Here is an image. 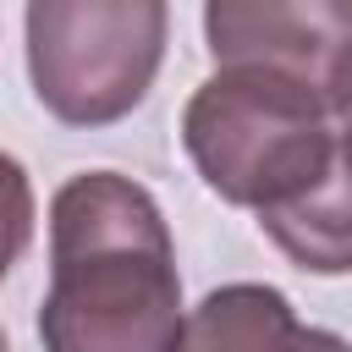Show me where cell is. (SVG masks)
Wrapping results in <instances>:
<instances>
[{
	"instance_id": "cell-1",
	"label": "cell",
	"mask_w": 352,
	"mask_h": 352,
	"mask_svg": "<svg viewBox=\"0 0 352 352\" xmlns=\"http://www.w3.org/2000/svg\"><path fill=\"white\" fill-rule=\"evenodd\" d=\"M176 242L154 192L121 170H77L50 198L44 352H176Z\"/></svg>"
},
{
	"instance_id": "cell-2",
	"label": "cell",
	"mask_w": 352,
	"mask_h": 352,
	"mask_svg": "<svg viewBox=\"0 0 352 352\" xmlns=\"http://www.w3.org/2000/svg\"><path fill=\"white\" fill-rule=\"evenodd\" d=\"M182 148L220 204L264 214L319 182L336 121L324 94L297 77L214 66L182 110Z\"/></svg>"
},
{
	"instance_id": "cell-3",
	"label": "cell",
	"mask_w": 352,
	"mask_h": 352,
	"mask_svg": "<svg viewBox=\"0 0 352 352\" xmlns=\"http://www.w3.org/2000/svg\"><path fill=\"white\" fill-rule=\"evenodd\" d=\"M28 82L60 126L126 121L170 44L165 0H28Z\"/></svg>"
},
{
	"instance_id": "cell-4",
	"label": "cell",
	"mask_w": 352,
	"mask_h": 352,
	"mask_svg": "<svg viewBox=\"0 0 352 352\" xmlns=\"http://www.w3.org/2000/svg\"><path fill=\"white\" fill-rule=\"evenodd\" d=\"M204 44L214 66H258L324 94L352 50V0H204Z\"/></svg>"
},
{
	"instance_id": "cell-5",
	"label": "cell",
	"mask_w": 352,
	"mask_h": 352,
	"mask_svg": "<svg viewBox=\"0 0 352 352\" xmlns=\"http://www.w3.org/2000/svg\"><path fill=\"white\" fill-rule=\"evenodd\" d=\"M258 231L308 275H352V138L336 132L314 187L258 214Z\"/></svg>"
},
{
	"instance_id": "cell-6",
	"label": "cell",
	"mask_w": 352,
	"mask_h": 352,
	"mask_svg": "<svg viewBox=\"0 0 352 352\" xmlns=\"http://www.w3.org/2000/svg\"><path fill=\"white\" fill-rule=\"evenodd\" d=\"M33 226H38L33 182H28L22 160L0 148V280L22 264V253H28V242H33Z\"/></svg>"
},
{
	"instance_id": "cell-7",
	"label": "cell",
	"mask_w": 352,
	"mask_h": 352,
	"mask_svg": "<svg viewBox=\"0 0 352 352\" xmlns=\"http://www.w3.org/2000/svg\"><path fill=\"white\" fill-rule=\"evenodd\" d=\"M324 104H330V121H336V132H346V138H352V50L341 55V66H336V77H330V88H324Z\"/></svg>"
},
{
	"instance_id": "cell-8",
	"label": "cell",
	"mask_w": 352,
	"mask_h": 352,
	"mask_svg": "<svg viewBox=\"0 0 352 352\" xmlns=\"http://www.w3.org/2000/svg\"><path fill=\"white\" fill-rule=\"evenodd\" d=\"M275 352H352V341H341L336 330H319V324H297Z\"/></svg>"
},
{
	"instance_id": "cell-9",
	"label": "cell",
	"mask_w": 352,
	"mask_h": 352,
	"mask_svg": "<svg viewBox=\"0 0 352 352\" xmlns=\"http://www.w3.org/2000/svg\"><path fill=\"white\" fill-rule=\"evenodd\" d=\"M0 352H11V346H6V330H0Z\"/></svg>"
}]
</instances>
